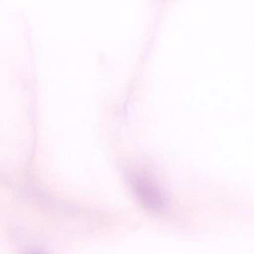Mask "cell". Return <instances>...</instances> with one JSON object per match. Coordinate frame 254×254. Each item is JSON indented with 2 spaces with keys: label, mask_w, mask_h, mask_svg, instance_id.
Returning <instances> with one entry per match:
<instances>
[{
  "label": "cell",
  "mask_w": 254,
  "mask_h": 254,
  "mask_svg": "<svg viewBox=\"0 0 254 254\" xmlns=\"http://www.w3.org/2000/svg\"><path fill=\"white\" fill-rule=\"evenodd\" d=\"M132 190L141 204L150 212L160 213L168 206V198L163 190L157 184L144 178H134Z\"/></svg>",
  "instance_id": "obj_1"
}]
</instances>
